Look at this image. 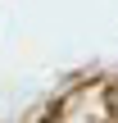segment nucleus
I'll list each match as a JSON object with an SVG mask.
<instances>
[]
</instances>
